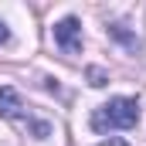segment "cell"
<instances>
[{
  "mask_svg": "<svg viewBox=\"0 0 146 146\" xmlns=\"http://www.w3.org/2000/svg\"><path fill=\"white\" fill-rule=\"evenodd\" d=\"M139 122V102L129 95H115L106 106H99L92 115V129L95 133H109V129H133Z\"/></svg>",
  "mask_w": 146,
  "mask_h": 146,
  "instance_id": "6da1fadb",
  "label": "cell"
},
{
  "mask_svg": "<svg viewBox=\"0 0 146 146\" xmlns=\"http://www.w3.org/2000/svg\"><path fill=\"white\" fill-rule=\"evenodd\" d=\"M0 115H3V119H14V122H21V126H27L34 139H48V136H51V122L31 115V112L24 109L17 88H10V85H0Z\"/></svg>",
  "mask_w": 146,
  "mask_h": 146,
  "instance_id": "7a4b0ae2",
  "label": "cell"
},
{
  "mask_svg": "<svg viewBox=\"0 0 146 146\" xmlns=\"http://www.w3.org/2000/svg\"><path fill=\"white\" fill-rule=\"evenodd\" d=\"M54 41H58V48H65L68 54H75L82 48V21L78 17H61L54 24Z\"/></svg>",
  "mask_w": 146,
  "mask_h": 146,
  "instance_id": "3957f363",
  "label": "cell"
},
{
  "mask_svg": "<svg viewBox=\"0 0 146 146\" xmlns=\"http://www.w3.org/2000/svg\"><path fill=\"white\" fill-rule=\"evenodd\" d=\"M88 78H92V85H95V88L109 82V78H106V72H102V68H88Z\"/></svg>",
  "mask_w": 146,
  "mask_h": 146,
  "instance_id": "277c9868",
  "label": "cell"
},
{
  "mask_svg": "<svg viewBox=\"0 0 146 146\" xmlns=\"http://www.w3.org/2000/svg\"><path fill=\"white\" fill-rule=\"evenodd\" d=\"M7 41H10V27L0 21V44H7Z\"/></svg>",
  "mask_w": 146,
  "mask_h": 146,
  "instance_id": "5b68a950",
  "label": "cell"
}]
</instances>
